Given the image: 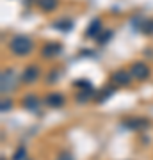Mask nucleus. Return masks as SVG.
<instances>
[{
  "label": "nucleus",
  "mask_w": 153,
  "mask_h": 160,
  "mask_svg": "<svg viewBox=\"0 0 153 160\" xmlns=\"http://www.w3.org/2000/svg\"><path fill=\"white\" fill-rule=\"evenodd\" d=\"M32 46L34 45H32L30 38H27V36H16L9 43V48L14 55H28L32 52Z\"/></svg>",
  "instance_id": "1"
},
{
  "label": "nucleus",
  "mask_w": 153,
  "mask_h": 160,
  "mask_svg": "<svg viewBox=\"0 0 153 160\" xmlns=\"http://www.w3.org/2000/svg\"><path fill=\"white\" fill-rule=\"evenodd\" d=\"M130 75L135 80H146L150 77V68L144 62H134L130 68Z\"/></svg>",
  "instance_id": "2"
},
{
  "label": "nucleus",
  "mask_w": 153,
  "mask_h": 160,
  "mask_svg": "<svg viewBox=\"0 0 153 160\" xmlns=\"http://www.w3.org/2000/svg\"><path fill=\"white\" fill-rule=\"evenodd\" d=\"M38 78H39V68H38V66L30 64V66H27V68L23 69L22 80L25 84H32V82H36Z\"/></svg>",
  "instance_id": "3"
},
{
  "label": "nucleus",
  "mask_w": 153,
  "mask_h": 160,
  "mask_svg": "<svg viewBox=\"0 0 153 160\" xmlns=\"http://www.w3.org/2000/svg\"><path fill=\"white\" fill-rule=\"evenodd\" d=\"M123 125L130 130H144V128L150 126V121L144 119V118H132V119H125Z\"/></svg>",
  "instance_id": "4"
},
{
  "label": "nucleus",
  "mask_w": 153,
  "mask_h": 160,
  "mask_svg": "<svg viewBox=\"0 0 153 160\" xmlns=\"http://www.w3.org/2000/svg\"><path fill=\"white\" fill-rule=\"evenodd\" d=\"M110 80H112L116 86H128V84H130V80H132V75L128 73V71L118 69V71H114V73H112Z\"/></svg>",
  "instance_id": "5"
},
{
  "label": "nucleus",
  "mask_w": 153,
  "mask_h": 160,
  "mask_svg": "<svg viewBox=\"0 0 153 160\" xmlns=\"http://www.w3.org/2000/svg\"><path fill=\"white\" fill-rule=\"evenodd\" d=\"M13 78H14V71H13V69L2 71V92H4V94L13 89V86H11Z\"/></svg>",
  "instance_id": "6"
},
{
  "label": "nucleus",
  "mask_w": 153,
  "mask_h": 160,
  "mask_svg": "<svg viewBox=\"0 0 153 160\" xmlns=\"http://www.w3.org/2000/svg\"><path fill=\"white\" fill-rule=\"evenodd\" d=\"M46 105H50L52 109H59L64 105V96L61 92H52L46 96Z\"/></svg>",
  "instance_id": "7"
},
{
  "label": "nucleus",
  "mask_w": 153,
  "mask_h": 160,
  "mask_svg": "<svg viewBox=\"0 0 153 160\" xmlns=\"http://www.w3.org/2000/svg\"><path fill=\"white\" fill-rule=\"evenodd\" d=\"M63 52V46L59 45V43H48V45L43 46V55L45 57H55Z\"/></svg>",
  "instance_id": "8"
},
{
  "label": "nucleus",
  "mask_w": 153,
  "mask_h": 160,
  "mask_svg": "<svg viewBox=\"0 0 153 160\" xmlns=\"http://www.w3.org/2000/svg\"><path fill=\"white\" fill-rule=\"evenodd\" d=\"M22 105L25 107L27 110H38V107H39V100H38V96L36 94H27V96L22 100Z\"/></svg>",
  "instance_id": "9"
},
{
  "label": "nucleus",
  "mask_w": 153,
  "mask_h": 160,
  "mask_svg": "<svg viewBox=\"0 0 153 160\" xmlns=\"http://www.w3.org/2000/svg\"><path fill=\"white\" fill-rule=\"evenodd\" d=\"M100 29H102V20H100V18H94V20L89 23L87 30H85V36H87V38H96V36L100 34Z\"/></svg>",
  "instance_id": "10"
},
{
  "label": "nucleus",
  "mask_w": 153,
  "mask_h": 160,
  "mask_svg": "<svg viewBox=\"0 0 153 160\" xmlns=\"http://www.w3.org/2000/svg\"><path fill=\"white\" fill-rule=\"evenodd\" d=\"M59 4V0H38V6L43 9V11H54Z\"/></svg>",
  "instance_id": "11"
},
{
  "label": "nucleus",
  "mask_w": 153,
  "mask_h": 160,
  "mask_svg": "<svg viewBox=\"0 0 153 160\" xmlns=\"http://www.w3.org/2000/svg\"><path fill=\"white\" fill-rule=\"evenodd\" d=\"M54 27H55V29H59V30H71L73 23L69 22V20H63V22H57Z\"/></svg>",
  "instance_id": "12"
},
{
  "label": "nucleus",
  "mask_w": 153,
  "mask_h": 160,
  "mask_svg": "<svg viewBox=\"0 0 153 160\" xmlns=\"http://www.w3.org/2000/svg\"><path fill=\"white\" fill-rule=\"evenodd\" d=\"M139 29H141L142 32H146V34H153V20H148V22L141 23Z\"/></svg>",
  "instance_id": "13"
},
{
  "label": "nucleus",
  "mask_w": 153,
  "mask_h": 160,
  "mask_svg": "<svg viewBox=\"0 0 153 160\" xmlns=\"http://www.w3.org/2000/svg\"><path fill=\"white\" fill-rule=\"evenodd\" d=\"M110 36H112V32H110V30H107V32H102V34H100V38H98V43H100V45H105V43L110 39Z\"/></svg>",
  "instance_id": "14"
},
{
  "label": "nucleus",
  "mask_w": 153,
  "mask_h": 160,
  "mask_svg": "<svg viewBox=\"0 0 153 160\" xmlns=\"http://www.w3.org/2000/svg\"><path fill=\"white\" fill-rule=\"evenodd\" d=\"M25 148H18L16 153H14V157H13V160H25Z\"/></svg>",
  "instance_id": "15"
},
{
  "label": "nucleus",
  "mask_w": 153,
  "mask_h": 160,
  "mask_svg": "<svg viewBox=\"0 0 153 160\" xmlns=\"http://www.w3.org/2000/svg\"><path fill=\"white\" fill-rule=\"evenodd\" d=\"M55 160H75V158H73V155L69 153V151H61Z\"/></svg>",
  "instance_id": "16"
},
{
  "label": "nucleus",
  "mask_w": 153,
  "mask_h": 160,
  "mask_svg": "<svg viewBox=\"0 0 153 160\" xmlns=\"http://www.w3.org/2000/svg\"><path fill=\"white\" fill-rule=\"evenodd\" d=\"M112 91H114V89H110V87H109V89H103V91H102V96H98L96 100H98V102H103L105 98H109L110 94H112Z\"/></svg>",
  "instance_id": "17"
},
{
  "label": "nucleus",
  "mask_w": 153,
  "mask_h": 160,
  "mask_svg": "<svg viewBox=\"0 0 153 160\" xmlns=\"http://www.w3.org/2000/svg\"><path fill=\"white\" fill-rule=\"evenodd\" d=\"M9 107H11V102H9V100H4V102H2V110H4V112H6V110H9Z\"/></svg>",
  "instance_id": "18"
}]
</instances>
